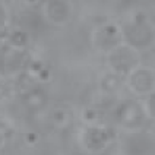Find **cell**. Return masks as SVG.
Here are the masks:
<instances>
[{
	"label": "cell",
	"instance_id": "obj_1",
	"mask_svg": "<svg viewBox=\"0 0 155 155\" xmlns=\"http://www.w3.org/2000/svg\"><path fill=\"white\" fill-rule=\"evenodd\" d=\"M124 34L133 45H145L151 41V37H152L151 28L145 22V16H136L132 25L126 26Z\"/></svg>",
	"mask_w": 155,
	"mask_h": 155
},
{
	"label": "cell",
	"instance_id": "obj_2",
	"mask_svg": "<svg viewBox=\"0 0 155 155\" xmlns=\"http://www.w3.org/2000/svg\"><path fill=\"white\" fill-rule=\"evenodd\" d=\"M119 117L120 121L126 126H138L142 121V110L138 104L127 101V103L121 104L119 108Z\"/></svg>",
	"mask_w": 155,
	"mask_h": 155
},
{
	"label": "cell",
	"instance_id": "obj_3",
	"mask_svg": "<svg viewBox=\"0 0 155 155\" xmlns=\"http://www.w3.org/2000/svg\"><path fill=\"white\" fill-rule=\"evenodd\" d=\"M111 60L116 70L123 75H126L130 70V68L135 64V57L130 51H127V48H119L116 54L111 57Z\"/></svg>",
	"mask_w": 155,
	"mask_h": 155
},
{
	"label": "cell",
	"instance_id": "obj_4",
	"mask_svg": "<svg viewBox=\"0 0 155 155\" xmlns=\"http://www.w3.org/2000/svg\"><path fill=\"white\" fill-rule=\"evenodd\" d=\"M132 86L139 91V92H145L148 89H151L152 86V76L148 70H139L132 76Z\"/></svg>",
	"mask_w": 155,
	"mask_h": 155
},
{
	"label": "cell",
	"instance_id": "obj_5",
	"mask_svg": "<svg viewBox=\"0 0 155 155\" xmlns=\"http://www.w3.org/2000/svg\"><path fill=\"white\" fill-rule=\"evenodd\" d=\"M107 140H108V133L101 129H92L86 135V142H88V147L91 149L103 148L107 143Z\"/></svg>",
	"mask_w": 155,
	"mask_h": 155
},
{
	"label": "cell",
	"instance_id": "obj_6",
	"mask_svg": "<svg viewBox=\"0 0 155 155\" xmlns=\"http://www.w3.org/2000/svg\"><path fill=\"white\" fill-rule=\"evenodd\" d=\"M98 43L103 45L104 48H111L116 44L119 43V32L116 29V26L110 25L108 28H105L101 34L98 35Z\"/></svg>",
	"mask_w": 155,
	"mask_h": 155
},
{
	"label": "cell",
	"instance_id": "obj_7",
	"mask_svg": "<svg viewBox=\"0 0 155 155\" xmlns=\"http://www.w3.org/2000/svg\"><path fill=\"white\" fill-rule=\"evenodd\" d=\"M48 15L54 22H61L68 16V6L64 2H50L48 3Z\"/></svg>",
	"mask_w": 155,
	"mask_h": 155
},
{
	"label": "cell",
	"instance_id": "obj_8",
	"mask_svg": "<svg viewBox=\"0 0 155 155\" xmlns=\"http://www.w3.org/2000/svg\"><path fill=\"white\" fill-rule=\"evenodd\" d=\"M25 103L32 107V108H38L45 103V95L40 91V89H32L29 92H26L25 95Z\"/></svg>",
	"mask_w": 155,
	"mask_h": 155
},
{
	"label": "cell",
	"instance_id": "obj_9",
	"mask_svg": "<svg viewBox=\"0 0 155 155\" xmlns=\"http://www.w3.org/2000/svg\"><path fill=\"white\" fill-rule=\"evenodd\" d=\"M119 86V76L117 75H107L103 81V88L107 92H114Z\"/></svg>",
	"mask_w": 155,
	"mask_h": 155
},
{
	"label": "cell",
	"instance_id": "obj_10",
	"mask_svg": "<svg viewBox=\"0 0 155 155\" xmlns=\"http://www.w3.org/2000/svg\"><path fill=\"white\" fill-rule=\"evenodd\" d=\"M10 41H12L13 45H16V47H22V45H25L26 41H28V35H26V32H24V31H16L15 34L12 35Z\"/></svg>",
	"mask_w": 155,
	"mask_h": 155
},
{
	"label": "cell",
	"instance_id": "obj_11",
	"mask_svg": "<svg viewBox=\"0 0 155 155\" xmlns=\"http://www.w3.org/2000/svg\"><path fill=\"white\" fill-rule=\"evenodd\" d=\"M149 107H151V111H152V114L155 116V95L151 98V101H149Z\"/></svg>",
	"mask_w": 155,
	"mask_h": 155
},
{
	"label": "cell",
	"instance_id": "obj_12",
	"mask_svg": "<svg viewBox=\"0 0 155 155\" xmlns=\"http://www.w3.org/2000/svg\"><path fill=\"white\" fill-rule=\"evenodd\" d=\"M61 119H63V113H60V111H59V113H57V114H56V120H57V121H60Z\"/></svg>",
	"mask_w": 155,
	"mask_h": 155
}]
</instances>
